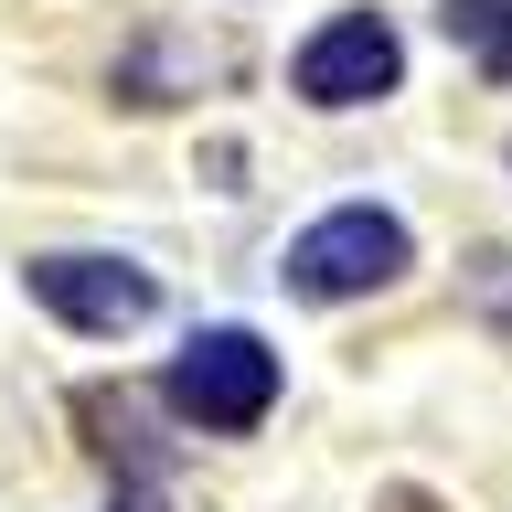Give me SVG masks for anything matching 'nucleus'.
I'll use <instances>...</instances> for the list:
<instances>
[{
	"label": "nucleus",
	"instance_id": "5",
	"mask_svg": "<svg viewBox=\"0 0 512 512\" xmlns=\"http://www.w3.org/2000/svg\"><path fill=\"white\" fill-rule=\"evenodd\" d=\"M438 22H448V43H459L491 86H512V0H448Z\"/></svg>",
	"mask_w": 512,
	"mask_h": 512
},
{
	"label": "nucleus",
	"instance_id": "4",
	"mask_svg": "<svg viewBox=\"0 0 512 512\" xmlns=\"http://www.w3.org/2000/svg\"><path fill=\"white\" fill-rule=\"evenodd\" d=\"M32 299L54 320H75V331H107V342L160 310V288L139 278L128 256H43V267H32Z\"/></svg>",
	"mask_w": 512,
	"mask_h": 512
},
{
	"label": "nucleus",
	"instance_id": "1",
	"mask_svg": "<svg viewBox=\"0 0 512 512\" xmlns=\"http://www.w3.org/2000/svg\"><path fill=\"white\" fill-rule=\"evenodd\" d=\"M171 406L192 427H214V438H246L256 416L278 406V352L256 331H192L182 363H171Z\"/></svg>",
	"mask_w": 512,
	"mask_h": 512
},
{
	"label": "nucleus",
	"instance_id": "3",
	"mask_svg": "<svg viewBox=\"0 0 512 512\" xmlns=\"http://www.w3.org/2000/svg\"><path fill=\"white\" fill-rule=\"evenodd\" d=\"M395 75H406V43H395L384 11H342V22H320L310 43H299V96H310V107L395 96Z\"/></svg>",
	"mask_w": 512,
	"mask_h": 512
},
{
	"label": "nucleus",
	"instance_id": "2",
	"mask_svg": "<svg viewBox=\"0 0 512 512\" xmlns=\"http://www.w3.org/2000/svg\"><path fill=\"white\" fill-rule=\"evenodd\" d=\"M406 267V224L384 214V203H342V214H320L310 235H288V288L299 299H363Z\"/></svg>",
	"mask_w": 512,
	"mask_h": 512
}]
</instances>
